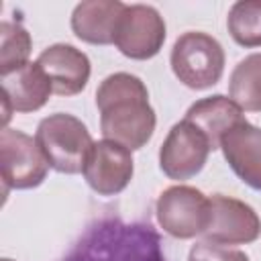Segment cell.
<instances>
[{"instance_id": "cell-1", "label": "cell", "mask_w": 261, "mask_h": 261, "mask_svg": "<svg viewBox=\"0 0 261 261\" xmlns=\"http://www.w3.org/2000/svg\"><path fill=\"white\" fill-rule=\"evenodd\" d=\"M100 128L104 139L130 151L149 143L155 133L157 116L149 104V92L141 77L116 71L102 80L96 90Z\"/></svg>"}, {"instance_id": "cell-2", "label": "cell", "mask_w": 261, "mask_h": 261, "mask_svg": "<svg viewBox=\"0 0 261 261\" xmlns=\"http://www.w3.org/2000/svg\"><path fill=\"white\" fill-rule=\"evenodd\" d=\"M61 261H165V255L151 224L110 216L92 222Z\"/></svg>"}, {"instance_id": "cell-3", "label": "cell", "mask_w": 261, "mask_h": 261, "mask_svg": "<svg viewBox=\"0 0 261 261\" xmlns=\"http://www.w3.org/2000/svg\"><path fill=\"white\" fill-rule=\"evenodd\" d=\"M35 139L49 167L67 175L84 171L86 159L94 145L86 124L67 112L45 116L37 126Z\"/></svg>"}, {"instance_id": "cell-4", "label": "cell", "mask_w": 261, "mask_h": 261, "mask_svg": "<svg viewBox=\"0 0 261 261\" xmlns=\"http://www.w3.org/2000/svg\"><path fill=\"white\" fill-rule=\"evenodd\" d=\"M169 63L184 86L192 90H206L222 77L224 49L214 37L200 31H188L173 43Z\"/></svg>"}, {"instance_id": "cell-5", "label": "cell", "mask_w": 261, "mask_h": 261, "mask_svg": "<svg viewBox=\"0 0 261 261\" xmlns=\"http://www.w3.org/2000/svg\"><path fill=\"white\" fill-rule=\"evenodd\" d=\"M0 167L4 194H8V190L37 188L49 171V163L37 139L8 126L0 133Z\"/></svg>"}, {"instance_id": "cell-6", "label": "cell", "mask_w": 261, "mask_h": 261, "mask_svg": "<svg viewBox=\"0 0 261 261\" xmlns=\"http://www.w3.org/2000/svg\"><path fill=\"white\" fill-rule=\"evenodd\" d=\"M159 226L173 239H194L204 234L210 222V198L192 186H171L157 198Z\"/></svg>"}, {"instance_id": "cell-7", "label": "cell", "mask_w": 261, "mask_h": 261, "mask_svg": "<svg viewBox=\"0 0 261 261\" xmlns=\"http://www.w3.org/2000/svg\"><path fill=\"white\" fill-rule=\"evenodd\" d=\"M165 43V20L149 4H126L116 29L114 45L118 51L137 61L155 57Z\"/></svg>"}, {"instance_id": "cell-8", "label": "cell", "mask_w": 261, "mask_h": 261, "mask_svg": "<svg viewBox=\"0 0 261 261\" xmlns=\"http://www.w3.org/2000/svg\"><path fill=\"white\" fill-rule=\"evenodd\" d=\"M210 151L212 149L204 133L184 118L169 128L161 143L159 167L169 179L184 181L202 171Z\"/></svg>"}, {"instance_id": "cell-9", "label": "cell", "mask_w": 261, "mask_h": 261, "mask_svg": "<svg viewBox=\"0 0 261 261\" xmlns=\"http://www.w3.org/2000/svg\"><path fill=\"white\" fill-rule=\"evenodd\" d=\"M202 237L216 245H247L261 237V218L247 202L214 194L210 196V222Z\"/></svg>"}, {"instance_id": "cell-10", "label": "cell", "mask_w": 261, "mask_h": 261, "mask_svg": "<svg viewBox=\"0 0 261 261\" xmlns=\"http://www.w3.org/2000/svg\"><path fill=\"white\" fill-rule=\"evenodd\" d=\"M133 171L135 161L130 149L102 139L92 145L82 173L98 196H116L128 186Z\"/></svg>"}, {"instance_id": "cell-11", "label": "cell", "mask_w": 261, "mask_h": 261, "mask_svg": "<svg viewBox=\"0 0 261 261\" xmlns=\"http://www.w3.org/2000/svg\"><path fill=\"white\" fill-rule=\"evenodd\" d=\"M2 84V106H4V124L12 112H35L43 108L53 94V84L35 61L0 75Z\"/></svg>"}, {"instance_id": "cell-12", "label": "cell", "mask_w": 261, "mask_h": 261, "mask_svg": "<svg viewBox=\"0 0 261 261\" xmlns=\"http://www.w3.org/2000/svg\"><path fill=\"white\" fill-rule=\"evenodd\" d=\"M37 63L43 67L47 77L53 84V94L75 96L80 94L90 80L92 65L84 51L67 43H55L47 47Z\"/></svg>"}, {"instance_id": "cell-13", "label": "cell", "mask_w": 261, "mask_h": 261, "mask_svg": "<svg viewBox=\"0 0 261 261\" xmlns=\"http://www.w3.org/2000/svg\"><path fill=\"white\" fill-rule=\"evenodd\" d=\"M220 151L239 179L261 192V128L247 120L237 124L222 137Z\"/></svg>"}, {"instance_id": "cell-14", "label": "cell", "mask_w": 261, "mask_h": 261, "mask_svg": "<svg viewBox=\"0 0 261 261\" xmlns=\"http://www.w3.org/2000/svg\"><path fill=\"white\" fill-rule=\"evenodd\" d=\"M120 0H84L71 12V31L90 45H112L124 10Z\"/></svg>"}, {"instance_id": "cell-15", "label": "cell", "mask_w": 261, "mask_h": 261, "mask_svg": "<svg viewBox=\"0 0 261 261\" xmlns=\"http://www.w3.org/2000/svg\"><path fill=\"white\" fill-rule=\"evenodd\" d=\"M184 118L188 122H192L198 130L204 133L212 151L220 149V141L230 128H234L237 124L247 120L243 114V108L232 98L222 96V94H214V96L196 100L188 108Z\"/></svg>"}, {"instance_id": "cell-16", "label": "cell", "mask_w": 261, "mask_h": 261, "mask_svg": "<svg viewBox=\"0 0 261 261\" xmlns=\"http://www.w3.org/2000/svg\"><path fill=\"white\" fill-rule=\"evenodd\" d=\"M230 98L247 112H261V53H251L237 63L228 82Z\"/></svg>"}, {"instance_id": "cell-17", "label": "cell", "mask_w": 261, "mask_h": 261, "mask_svg": "<svg viewBox=\"0 0 261 261\" xmlns=\"http://www.w3.org/2000/svg\"><path fill=\"white\" fill-rule=\"evenodd\" d=\"M226 27L234 43L245 49L261 47V0H239L230 6Z\"/></svg>"}, {"instance_id": "cell-18", "label": "cell", "mask_w": 261, "mask_h": 261, "mask_svg": "<svg viewBox=\"0 0 261 261\" xmlns=\"http://www.w3.org/2000/svg\"><path fill=\"white\" fill-rule=\"evenodd\" d=\"M31 47H33L31 35L20 22L2 20L0 22V75L27 65Z\"/></svg>"}, {"instance_id": "cell-19", "label": "cell", "mask_w": 261, "mask_h": 261, "mask_svg": "<svg viewBox=\"0 0 261 261\" xmlns=\"http://www.w3.org/2000/svg\"><path fill=\"white\" fill-rule=\"evenodd\" d=\"M188 261H249V257L239 249H228L216 243L198 241L190 249Z\"/></svg>"}, {"instance_id": "cell-20", "label": "cell", "mask_w": 261, "mask_h": 261, "mask_svg": "<svg viewBox=\"0 0 261 261\" xmlns=\"http://www.w3.org/2000/svg\"><path fill=\"white\" fill-rule=\"evenodd\" d=\"M2 261H12V259H2Z\"/></svg>"}]
</instances>
